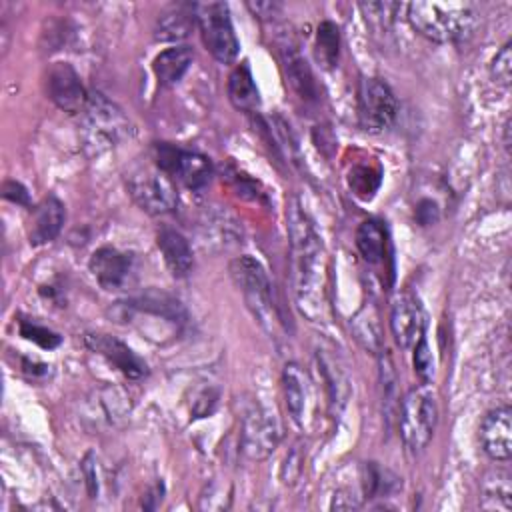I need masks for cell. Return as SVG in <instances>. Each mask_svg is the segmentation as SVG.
Returning a JSON list of instances; mask_svg holds the SVG:
<instances>
[{
	"label": "cell",
	"mask_w": 512,
	"mask_h": 512,
	"mask_svg": "<svg viewBox=\"0 0 512 512\" xmlns=\"http://www.w3.org/2000/svg\"><path fill=\"white\" fill-rule=\"evenodd\" d=\"M288 238L292 290L300 312L320 322L326 312V252L312 218L298 198L288 202Z\"/></svg>",
	"instance_id": "cell-1"
},
{
	"label": "cell",
	"mask_w": 512,
	"mask_h": 512,
	"mask_svg": "<svg viewBox=\"0 0 512 512\" xmlns=\"http://www.w3.org/2000/svg\"><path fill=\"white\" fill-rule=\"evenodd\" d=\"M406 18L420 36L438 44L468 40L478 24L476 8L470 2H410Z\"/></svg>",
	"instance_id": "cell-2"
},
{
	"label": "cell",
	"mask_w": 512,
	"mask_h": 512,
	"mask_svg": "<svg viewBox=\"0 0 512 512\" xmlns=\"http://www.w3.org/2000/svg\"><path fill=\"white\" fill-rule=\"evenodd\" d=\"M230 276L238 286L246 308L258 324L272 334L280 324V316L272 298V284L262 264L250 256H238L230 262Z\"/></svg>",
	"instance_id": "cell-3"
},
{
	"label": "cell",
	"mask_w": 512,
	"mask_h": 512,
	"mask_svg": "<svg viewBox=\"0 0 512 512\" xmlns=\"http://www.w3.org/2000/svg\"><path fill=\"white\" fill-rule=\"evenodd\" d=\"M438 404L436 394L428 386L410 388L400 402V436L410 452H422L436 430Z\"/></svg>",
	"instance_id": "cell-4"
},
{
	"label": "cell",
	"mask_w": 512,
	"mask_h": 512,
	"mask_svg": "<svg viewBox=\"0 0 512 512\" xmlns=\"http://www.w3.org/2000/svg\"><path fill=\"white\" fill-rule=\"evenodd\" d=\"M126 188L132 200L148 214H168L178 206V192L172 178L154 166H140L126 178Z\"/></svg>",
	"instance_id": "cell-5"
},
{
	"label": "cell",
	"mask_w": 512,
	"mask_h": 512,
	"mask_svg": "<svg viewBox=\"0 0 512 512\" xmlns=\"http://www.w3.org/2000/svg\"><path fill=\"white\" fill-rule=\"evenodd\" d=\"M196 24L208 52L222 64L236 60L240 44L232 26L230 8L224 2L196 4Z\"/></svg>",
	"instance_id": "cell-6"
},
{
	"label": "cell",
	"mask_w": 512,
	"mask_h": 512,
	"mask_svg": "<svg viewBox=\"0 0 512 512\" xmlns=\"http://www.w3.org/2000/svg\"><path fill=\"white\" fill-rule=\"evenodd\" d=\"M82 116L88 144L94 146L96 152L118 144L130 134L128 118L114 102L106 100L102 94H90Z\"/></svg>",
	"instance_id": "cell-7"
},
{
	"label": "cell",
	"mask_w": 512,
	"mask_h": 512,
	"mask_svg": "<svg viewBox=\"0 0 512 512\" xmlns=\"http://www.w3.org/2000/svg\"><path fill=\"white\" fill-rule=\"evenodd\" d=\"M154 164L190 190H202L212 178V162L208 156L166 142L154 146Z\"/></svg>",
	"instance_id": "cell-8"
},
{
	"label": "cell",
	"mask_w": 512,
	"mask_h": 512,
	"mask_svg": "<svg viewBox=\"0 0 512 512\" xmlns=\"http://www.w3.org/2000/svg\"><path fill=\"white\" fill-rule=\"evenodd\" d=\"M398 114V100L392 88L380 78H362L358 86V122L362 130L378 134L392 126Z\"/></svg>",
	"instance_id": "cell-9"
},
{
	"label": "cell",
	"mask_w": 512,
	"mask_h": 512,
	"mask_svg": "<svg viewBox=\"0 0 512 512\" xmlns=\"http://www.w3.org/2000/svg\"><path fill=\"white\" fill-rule=\"evenodd\" d=\"M282 438V426L274 412L260 404H252L242 414L240 446L242 452L252 460L268 458Z\"/></svg>",
	"instance_id": "cell-10"
},
{
	"label": "cell",
	"mask_w": 512,
	"mask_h": 512,
	"mask_svg": "<svg viewBox=\"0 0 512 512\" xmlns=\"http://www.w3.org/2000/svg\"><path fill=\"white\" fill-rule=\"evenodd\" d=\"M46 90L48 98L58 108L70 114H82L90 98V94L80 82V76L66 62H56L50 66L46 74Z\"/></svg>",
	"instance_id": "cell-11"
},
{
	"label": "cell",
	"mask_w": 512,
	"mask_h": 512,
	"mask_svg": "<svg viewBox=\"0 0 512 512\" xmlns=\"http://www.w3.org/2000/svg\"><path fill=\"white\" fill-rule=\"evenodd\" d=\"M88 268L104 290H120L134 276V256L114 246H102L92 252Z\"/></svg>",
	"instance_id": "cell-12"
},
{
	"label": "cell",
	"mask_w": 512,
	"mask_h": 512,
	"mask_svg": "<svg viewBox=\"0 0 512 512\" xmlns=\"http://www.w3.org/2000/svg\"><path fill=\"white\" fill-rule=\"evenodd\" d=\"M426 316L420 302L412 294H400L390 308V330L396 344L404 350L416 346L424 336Z\"/></svg>",
	"instance_id": "cell-13"
},
{
	"label": "cell",
	"mask_w": 512,
	"mask_h": 512,
	"mask_svg": "<svg viewBox=\"0 0 512 512\" xmlns=\"http://www.w3.org/2000/svg\"><path fill=\"white\" fill-rule=\"evenodd\" d=\"M482 450L498 462L512 456V408L508 404L490 410L480 422Z\"/></svg>",
	"instance_id": "cell-14"
},
{
	"label": "cell",
	"mask_w": 512,
	"mask_h": 512,
	"mask_svg": "<svg viewBox=\"0 0 512 512\" xmlns=\"http://www.w3.org/2000/svg\"><path fill=\"white\" fill-rule=\"evenodd\" d=\"M84 344L108 360L116 370H120L126 378L138 380L148 374V366L142 358H138L132 348H128L122 340L108 334H86Z\"/></svg>",
	"instance_id": "cell-15"
},
{
	"label": "cell",
	"mask_w": 512,
	"mask_h": 512,
	"mask_svg": "<svg viewBox=\"0 0 512 512\" xmlns=\"http://www.w3.org/2000/svg\"><path fill=\"white\" fill-rule=\"evenodd\" d=\"M66 220L64 204L56 196L42 198L30 212L28 220V240L32 246H42L60 234Z\"/></svg>",
	"instance_id": "cell-16"
},
{
	"label": "cell",
	"mask_w": 512,
	"mask_h": 512,
	"mask_svg": "<svg viewBox=\"0 0 512 512\" xmlns=\"http://www.w3.org/2000/svg\"><path fill=\"white\" fill-rule=\"evenodd\" d=\"M156 244L172 276L176 278L188 276V272L194 266V256L188 240L174 228H162L156 234Z\"/></svg>",
	"instance_id": "cell-17"
},
{
	"label": "cell",
	"mask_w": 512,
	"mask_h": 512,
	"mask_svg": "<svg viewBox=\"0 0 512 512\" xmlns=\"http://www.w3.org/2000/svg\"><path fill=\"white\" fill-rule=\"evenodd\" d=\"M316 364L324 382L328 408L332 414H338L350 398V382L344 370L338 366V362L330 354H326V350L316 352Z\"/></svg>",
	"instance_id": "cell-18"
},
{
	"label": "cell",
	"mask_w": 512,
	"mask_h": 512,
	"mask_svg": "<svg viewBox=\"0 0 512 512\" xmlns=\"http://www.w3.org/2000/svg\"><path fill=\"white\" fill-rule=\"evenodd\" d=\"M282 392H284V402L290 418L302 426L304 424V414L308 406V378L302 372V368L294 362L286 364L282 370Z\"/></svg>",
	"instance_id": "cell-19"
},
{
	"label": "cell",
	"mask_w": 512,
	"mask_h": 512,
	"mask_svg": "<svg viewBox=\"0 0 512 512\" xmlns=\"http://www.w3.org/2000/svg\"><path fill=\"white\" fill-rule=\"evenodd\" d=\"M356 248L368 264H382L390 256V240L384 222L364 220L356 230Z\"/></svg>",
	"instance_id": "cell-20"
},
{
	"label": "cell",
	"mask_w": 512,
	"mask_h": 512,
	"mask_svg": "<svg viewBox=\"0 0 512 512\" xmlns=\"http://www.w3.org/2000/svg\"><path fill=\"white\" fill-rule=\"evenodd\" d=\"M228 98L236 110L254 114L260 108V92L256 88L248 62L238 64L228 76Z\"/></svg>",
	"instance_id": "cell-21"
},
{
	"label": "cell",
	"mask_w": 512,
	"mask_h": 512,
	"mask_svg": "<svg viewBox=\"0 0 512 512\" xmlns=\"http://www.w3.org/2000/svg\"><path fill=\"white\" fill-rule=\"evenodd\" d=\"M194 60V52L190 46H172L162 50L154 62H152V70L154 76L158 78V82L162 86H176L182 76L188 72L190 64Z\"/></svg>",
	"instance_id": "cell-22"
},
{
	"label": "cell",
	"mask_w": 512,
	"mask_h": 512,
	"mask_svg": "<svg viewBox=\"0 0 512 512\" xmlns=\"http://www.w3.org/2000/svg\"><path fill=\"white\" fill-rule=\"evenodd\" d=\"M196 20V4H176L168 8L156 22L154 36L162 42L182 40L188 36Z\"/></svg>",
	"instance_id": "cell-23"
},
{
	"label": "cell",
	"mask_w": 512,
	"mask_h": 512,
	"mask_svg": "<svg viewBox=\"0 0 512 512\" xmlns=\"http://www.w3.org/2000/svg\"><path fill=\"white\" fill-rule=\"evenodd\" d=\"M282 60H284L286 78H288L292 90L302 100H308V102L314 100L316 98V82H314V76H312V70H310L308 62L292 46H284Z\"/></svg>",
	"instance_id": "cell-24"
},
{
	"label": "cell",
	"mask_w": 512,
	"mask_h": 512,
	"mask_svg": "<svg viewBox=\"0 0 512 512\" xmlns=\"http://www.w3.org/2000/svg\"><path fill=\"white\" fill-rule=\"evenodd\" d=\"M340 54V30L334 22H322L316 32V58L318 62L330 70L336 66Z\"/></svg>",
	"instance_id": "cell-25"
},
{
	"label": "cell",
	"mask_w": 512,
	"mask_h": 512,
	"mask_svg": "<svg viewBox=\"0 0 512 512\" xmlns=\"http://www.w3.org/2000/svg\"><path fill=\"white\" fill-rule=\"evenodd\" d=\"M380 180H382L380 168L370 164H356L348 176L352 192L362 200H368L374 196V192L380 188Z\"/></svg>",
	"instance_id": "cell-26"
},
{
	"label": "cell",
	"mask_w": 512,
	"mask_h": 512,
	"mask_svg": "<svg viewBox=\"0 0 512 512\" xmlns=\"http://www.w3.org/2000/svg\"><path fill=\"white\" fill-rule=\"evenodd\" d=\"M490 74L496 84L510 86V80H512V44L510 42H506L500 48V52L492 58Z\"/></svg>",
	"instance_id": "cell-27"
},
{
	"label": "cell",
	"mask_w": 512,
	"mask_h": 512,
	"mask_svg": "<svg viewBox=\"0 0 512 512\" xmlns=\"http://www.w3.org/2000/svg\"><path fill=\"white\" fill-rule=\"evenodd\" d=\"M20 334L32 342H36L38 346L42 348H54L60 344V336L36 322H30V320H22L20 322Z\"/></svg>",
	"instance_id": "cell-28"
},
{
	"label": "cell",
	"mask_w": 512,
	"mask_h": 512,
	"mask_svg": "<svg viewBox=\"0 0 512 512\" xmlns=\"http://www.w3.org/2000/svg\"><path fill=\"white\" fill-rule=\"evenodd\" d=\"M414 372L418 374V378L428 384L434 376V362H432V352L428 348L426 338L422 336L416 346H414Z\"/></svg>",
	"instance_id": "cell-29"
},
{
	"label": "cell",
	"mask_w": 512,
	"mask_h": 512,
	"mask_svg": "<svg viewBox=\"0 0 512 512\" xmlns=\"http://www.w3.org/2000/svg\"><path fill=\"white\" fill-rule=\"evenodd\" d=\"M304 470V452L300 450V446H292V450L288 452L286 460H284V466H282V480L286 484H294L300 474Z\"/></svg>",
	"instance_id": "cell-30"
},
{
	"label": "cell",
	"mask_w": 512,
	"mask_h": 512,
	"mask_svg": "<svg viewBox=\"0 0 512 512\" xmlns=\"http://www.w3.org/2000/svg\"><path fill=\"white\" fill-rule=\"evenodd\" d=\"M82 470H84L88 494H90L92 498H96V494H98V466H96V458H94L92 452H88V454L84 456Z\"/></svg>",
	"instance_id": "cell-31"
},
{
	"label": "cell",
	"mask_w": 512,
	"mask_h": 512,
	"mask_svg": "<svg viewBox=\"0 0 512 512\" xmlns=\"http://www.w3.org/2000/svg\"><path fill=\"white\" fill-rule=\"evenodd\" d=\"M2 196L10 202H16V204H22V206H28V192L26 188L20 184V182H4L2 186Z\"/></svg>",
	"instance_id": "cell-32"
},
{
	"label": "cell",
	"mask_w": 512,
	"mask_h": 512,
	"mask_svg": "<svg viewBox=\"0 0 512 512\" xmlns=\"http://www.w3.org/2000/svg\"><path fill=\"white\" fill-rule=\"evenodd\" d=\"M416 218L420 224L428 226V224H434L438 220V206L436 202L432 200H422L416 208Z\"/></svg>",
	"instance_id": "cell-33"
}]
</instances>
